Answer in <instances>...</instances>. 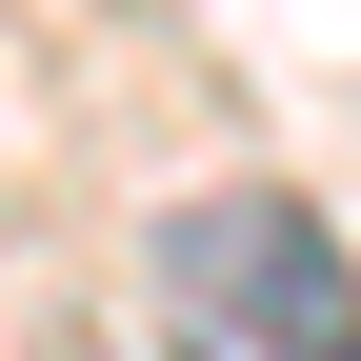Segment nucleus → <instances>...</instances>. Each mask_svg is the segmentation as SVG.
<instances>
[{
    "instance_id": "1",
    "label": "nucleus",
    "mask_w": 361,
    "mask_h": 361,
    "mask_svg": "<svg viewBox=\"0 0 361 361\" xmlns=\"http://www.w3.org/2000/svg\"><path fill=\"white\" fill-rule=\"evenodd\" d=\"M161 322L201 361H361V241L301 180H201L161 201Z\"/></svg>"
}]
</instances>
